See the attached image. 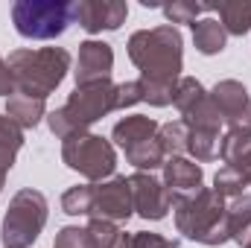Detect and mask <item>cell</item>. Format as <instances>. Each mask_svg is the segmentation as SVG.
<instances>
[{
  "instance_id": "6da1fadb",
  "label": "cell",
  "mask_w": 251,
  "mask_h": 248,
  "mask_svg": "<svg viewBox=\"0 0 251 248\" xmlns=\"http://www.w3.org/2000/svg\"><path fill=\"white\" fill-rule=\"evenodd\" d=\"M128 59L140 70L143 82L176 88L184 64V41L178 26L164 24L155 29H137L128 38Z\"/></svg>"
},
{
  "instance_id": "7a4b0ae2",
  "label": "cell",
  "mask_w": 251,
  "mask_h": 248,
  "mask_svg": "<svg viewBox=\"0 0 251 248\" xmlns=\"http://www.w3.org/2000/svg\"><path fill=\"white\" fill-rule=\"evenodd\" d=\"M176 228L184 240L201 246H225L228 243V222H225V198L210 187H201L193 196H173Z\"/></svg>"
},
{
  "instance_id": "3957f363",
  "label": "cell",
  "mask_w": 251,
  "mask_h": 248,
  "mask_svg": "<svg viewBox=\"0 0 251 248\" xmlns=\"http://www.w3.org/2000/svg\"><path fill=\"white\" fill-rule=\"evenodd\" d=\"M9 73L18 94L47 99L70 70V53L64 47H41V50H15L9 56Z\"/></svg>"
},
{
  "instance_id": "277c9868",
  "label": "cell",
  "mask_w": 251,
  "mask_h": 248,
  "mask_svg": "<svg viewBox=\"0 0 251 248\" xmlns=\"http://www.w3.org/2000/svg\"><path fill=\"white\" fill-rule=\"evenodd\" d=\"M111 111H117V85L111 79H105V82L76 88L62 108L47 114V125L56 137L67 140L70 134L85 131L88 125H94Z\"/></svg>"
},
{
  "instance_id": "5b68a950",
  "label": "cell",
  "mask_w": 251,
  "mask_h": 248,
  "mask_svg": "<svg viewBox=\"0 0 251 248\" xmlns=\"http://www.w3.org/2000/svg\"><path fill=\"white\" fill-rule=\"evenodd\" d=\"M76 21V3L70 0H18L12 3V24L18 35L32 41H53Z\"/></svg>"
},
{
  "instance_id": "8992f818",
  "label": "cell",
  "mask_w": 251,
  "mask_h": 248,
  "mask_svg": "<svg viewBox=\"0 0 251 248\" xmlns=\"http://www.w3.org/2000/svg\"><path fill=\"white\" fill-rule=\"evenodd\" d=\"M47 225V198L44 193L24 187L12 196L6 216H3V228H0V240L3 248H29L38 234Z\"/></svg>"
},
{
  "instance_id": "52a82bcc",
  "label": "cell",
  "mask_w": 251,
  "mask_h": 248,
  "mask_svg": "<svg viewBox=\"0 0 251 248\" xmlns=\"http://www.w3.org/2000/svg\"><path fill=\"white\" fill-rule=\"evenodd\" d=\"M62 161L76 170L79 175H85L88 181H105L114 175L117 170V152L114 146L100 137V134H91V131H79V134H70L62 143Z\"/></svg>"
},
{
  "instance_id": "ba28073f",
  "label": "cell",
  "mask_w": 251,
  "mask_h": 248,
  "mask_svg": "<svg viewBox=\"0 0 251 248\" xmlns=\"http://www.w3.org/2000/svg\"><path fill=\"white\" fill-rule=\"evenodd\" d=\"M213 105L222 114V123L228 125L231 137H251V99L243 82L237 79H222L213 91H210Z\"/></svg>"
},
{
  "instance_id": "9c48e42d",
  "label": "cell",
  "mask_w": 251,
  "mask_h": 248,
  "mask_svg": "<svg viewBox=\"0 0 251 248\" xmlns=\"http://www.w3.org/2000/svg\"><path fill=\"white\" fill-rule=\"evenodd\" d=\"M131 213H134V201H131L128 178L111 175V178L94 184L91 216L88 219H102V222H114L117 225V222H128Z\"/></svg>"
},
{
  "instance_id": "30bf717a",
  "label": "cell",
  "mask_w": 251,
  "mask_h": 248,
  "mask_svg": "<svg viewBox=\"0 0 251 248\" xmlns=\"http://www.w3.org/2000/svg\"><path fill=\"white\" fill-rule=\"evenodd\" d=\"M131 187V201H134V213L143 216V219H164L170 210H173V196L170 190L164 187V181H158L152 173H134L128 178Z\"/></svg>"
},
{
  "instance_id": "8fae6325",
  "label": "cell",
  "mask_w": 251,
  "mask_h": 248,
  "mask_svg": "<svg viewBox=\"0 0 251 248\" xmlns=\"http://www.w3.org/2000/svg\"><path fill=\"white\" fill-rule=\"evenodd\" d=\"M128 18V3L123 0H79L76 3V21L85 32H114Z\"/></svg>"
},
{
  "instance_id": "7c38bea8",
  "label": "cell",
  "mask_w": 251,
  "mask_h": 248,
  "mask_svg": "<svg viewBox=\"0 0 251 248\" xmlns=\"http://www.w3.org/2000/svg\"><path fill=\"white\" fill-rule=\"evenodd\" d=\"M114 70V50L105 41H82L79 44V62L73 70L76 88L94 85V82H105L111 79Z\"/></svg>"
},
{
  "instance_id": "4fadbf2b",
  "label": "cell",
  "mask_w": 251,
  "mask_h": 248,
  "mask_svg": "<svg viewBox=\"0 0 251 248\" xmlns=\"http://www.w3.org/2000/svg\"><path fill=\"white\" fill-rule=\"evenodd\" d=\"M204 173L199 164H193L187 158H167L164 164V187L170 190V196H193L201 190Z\"/></svg>"
},
{
  "instance_id": "5bb4252c",
  "label": "cell",
  "mask_w": 251,
  "mask_h": 248,
  "mask_svg": "<svg viewBox=\"0 0 251 248\" xmlns=\"http://www.w3.org/2000/svg\"><path fill=\"white\" fill-rule=\"evenodd\" d=\"M158 128H161V125L155 123L152 117L131 114V117H123L120 123L114 125L111 137H114V143L126 152V149H134V146H140V143H146V140L158 137Z\"/></svg>"
},
{
  "instance_id": "9a60e30c",
  "label": "cell",
  "mask_w": 251,
  "mask_h": 248,
  "mask_svg": "<svg viewBox=\"0 0 251 248\" xmlns=\"http://www.w3.org/2000/svg\"><path fill=\"white\" fill-rule=\"evenodd\" d=\"M47 108H44V99H35V97H26V94H12L9 102H6V117L18 128H35V125L44 120Z\"/></svg>"
},
{
  "instance_id": "2e32d148",
  "label": "cell",
  "mask_w": 251,
  "mask_h": 248,
  "mask_svg": "<svg viewBox=\"0 0 251 248\" xmlns=\"http://www.w3.org/2000/svg\"><path fill=\"white\" fill-rule=\"evenodd\" d=\"M210 12H219L228 35H246L251 29V0H219L210 3Z\"/></svg>"
},
{
  "instance_id": "e0dca14e",
  "label": "cell",
  "mask_w": 251,
  "mask_h": 248,
  "mask_svg": "<svg viewBox=\"0 0 251 248\" xmlns=\"http://www.w3.org/2000/svg\"><path fill=\"white\" fill-rule=\"evenodd\" d=\"M193 44L201 56H216L228 44V32L216 18H201L193 24Z\"/></svg>"
},
{
  "instance_id": "ac0fdd59",
  "label": "cell",
  "mask_w": 251,
  "mask_h": 248,
  "mask_svg": "<svg viewBox=\"0 0 251 248\" xmlns=\"http://www.w3.org/2000/svg\"><path fill=\"white\" fill-rule=\"evenodd\" d=\"M21 146H24V128H18L6 114H0V193H3L6 175H9Z\"/></svg>"
},
{
  "instance_id": "d6986e66",
  "label": "cell",
  "mask_w": 251,
  "mask_h": 248,
  "mask_svg": "<svg viewBox=\"0 0 251 248\" xmlns=\"http://www.w3.org/2000/svg\"><path fill=\"white\" fill-rule=\"evenodd\" d=\"M225 222H228V240L246 246L251 240V196H237L225 207Z\"/></svg>"
},
{
  "instance_id": "ffe728a7",
  "label": "cell",
  "mask_w": 251,
  "mask_h": 248,
  "mask_svg": "<svg viewBox=\"0 0 251 248\" xmlns=\"http://www.w3.org/2000/svg\"><path fill=\"white\" fill-rule=\"evenodd\" d=\"M219 158L228 164V167H234L246 181L251 184V137H231V134H225L222 137V146H219Z\"/></svg>"
},
{
  "instance_id": "44dd1931",
  "label": "cell",
  "mask_w": 251,
  "mask_h": 248,
  "mask_svg": "<svg viewBox=\"0 0 251 248\" xmlns=\"http://www.w3.org/2000/svg\"><path fill=\"white\" fill-rule=\"evenodd\" d=\"M123 155L137 173H152V170H158V167L167 164V152H164V146H161L158 137H152V140H146V143H140L134 149H126Z\"/></svg>"
},
{
  "instance_id": "7402d4cb",
  "label": "cell",
  "mask_w": 251,
  "mask_h": 248,
  "mask_svg": "<svg viewBox=\"0 0 251 248\" xmlns=\"http://www.w3.org/2000/svg\"><path fill=\"white\" fill-rule=\"evenodd\" d=\"M158 140L167 152V158H178L181 152H187L190 143V128L184 120H173V123H164L158 128Z\"/></svg>"
},
{
  "instance_id": "603a6c76",
  "label": "cell",
  "mask_w": 251,
  "mask_h": 248,
  "mask_svg": "<svg viewBox=\"0 0 251 248\" xmlns=\"http://www.w3.org/2000/svg\"><path fill=\"white\" fill-rule=\"evenodd\" d=\"M164 9V15H167V21L176 26V24H196V18L201 15V12H210V3H196V0H173V3H167V6H161Z\"/></svg>"
},
{
  "instance_id": "cb8c5ba5",
  "label": "cell",
  "mask_w": 251,
  "mask_h": 248,
  "mask_svg": "<svg viewBox=\"0 0 251 248\" xmlns=\"http://www.w3.org/2000/svg\"><path fill=\"white\" fill-rule=\"evenodd\" d=\"M94 184H76L62 196V210L67 216H91Z\"/></svg>"
},
{
  "instance_id": "d4e9b609",
  "label": "cell",
  "mask_w": 251,
  "mask_h": 248,
  "mask_svg": "<svg viewBox=\"0 0 251 248\" xmlns=\"http://www.w3.org/2000/svg\"><path fill=\"white\" fill-rule=\"evenodd\" d=\"M246 187H249V181H246L234 167H228V164L213 175V190H216L222 198H225V196H234V198H237V196H243Z\"/></svg>"
},
{
  "instance_id": "484cf974",
  "label": "cell",
  "mask_w": 251,
  "mask_h": 248,
  "mask_svg": "<svg viewBox=\"0 0 251 248\" xmlns=\"http://www.w3.org/2000/svg\"><path fill=\"white\" fill-rule=\"evenodd\" d=\"M128 248H178V243L161 234H152V231H137L128 237Z\"/></svg>"
},
{
  "instance_id": "4316f807",
  "label": "cell",
  "mask_w": 251,
  "mask_h": 248,
  "mask_svg": "<svg viewBox=\"0 0 251 248\" xmlns=\"http://www.w3.org/2000/svg\"><path fill=\"white\" fill-rule=\"evenodd\" d=\"M137 102H143V91H140V82L137 79L117 85V108H131Z\"/></svg>"
},
{
  "instance_id": "83f0119b",
  "label": "cell",
  "mask_w": 251,
  "mask_h": 248,
  "mask_svg": "<svg viewBox=\"0 0 251 248\" xmlns=\"http://www.w3.org/2000/svg\"><path fill=\"white\" fill-rule=\"evenodd\" d=\"M12 94H15V82H12L9 64L0 59V97H12Z\"/></svg>"
},
{
  "instance_id": "f1b7e54d",
  "label": "cell",
  "mask_w": 251,
  "mask_h": 248,
  "mask_svg": "<svg viewBox=\"0 0 251 248\" xmlns=\"http://www.w3.org/2000/svg\"><path fill=\"white\" fill-rule=\"evenodd\" d=\"M243 248H251V240H249V243H246V246H243Z\"/></svg>"
}]
</instances>
